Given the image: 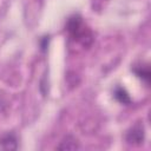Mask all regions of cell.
Returning <instances> with one entry per match:
<instances>
[{"mask_svg":"<svg viewBox=\"0 0 151 151\" xmlns=\"http://www.w3.org/2000/svg\"><path fill=\"white\" fill-rule=\"evenodd\" d=\"M18 136L14 132H7L0 137V150H17L19 147Z\"/></svg>","mask_w":151,"mask_h":151,"instance_id":"3","label":"cell"},{"mask_svg":"<svg viewBox=\"0 0 151 151\" xmlns=\"http://www.w3.org/2000/svg\"><path fill=\"white\" fill-rule=\"evenodd\" d=\"M48 42H50V37H48V35H45V37H42V38L40 39L39 44H40V48H41L42 52H45V51L47 50Z\"/></svg>","mask_w":151,"mask_h":151,"instance_id":"7","label":"cell"},{"mask_svg":"<svg viewBox=\"0 0 151 151\" xmlns=\"http://www.w3.org/2000/svg\"><path fill=\"white\" fill-rule=\"evenodd\" d=\"M58 150H78L79 149V142L76 137L72 134H67L63 138L60 144L57 146Z\"/></svg>","mask_w":151,"mask_h":151,"instance_id":"6","label":"cell"},{"mask_svg":"<svg viewBox=\"0 0 151 151\" xmlns=\"http://www.w3.org/2000/svg\"><path fill=\"white\" fill-rule=\"evenodd\" d=\"M65 29L67 31L70 38L80 44L83 47H90L92 45L93 33L79 14H73L67 19Z\"/></svg>","mask_w":151,"mask_h":151,"instance_id":"1","label":"cell"},{"mask_svg":"<svg viewBox=\"0 0 151 151\" xmlns=\"http://www.w3.org/2000/svg\"><path fill=\"white\" fill-rule=\"evenodd\" d=\"M6 107H7V100L5 99L4 96H0V112L5 111Z\"/></svg>","mask_w":151,"mask_h":151,"instance_id":"8","label":"cell"},{"mask_svg":"<svg viewBox=\"0 0 151 151\" xmlns=\"http://www.w3.org/2000/svg\"><path fill=\"white\" fill-rule=\"evenodd\" d=\"M144 139H145V129L142 123L134 124L131 129L127 130L125 134V140L130 145H134V146L142 145Z\"/></svg>","mask_w":151,"mask_h":151,"instance_id":"2","label":"cell"},{"mask_svg":"<svg viewBox=\"0 0 151 151\" xmlns=\"http://www.w3.org/2000/svg\"><path fill=\"white\" fill-rule=\"evenodd\" d=\"M132 72L139 78V79H142L147 86H149V84H150V77H151V74H150V67H149V65L147 64H139V65H134L132 68Z\"/></svg>","mask_w":151,"mask_h":151,"instance_id":"4","label":"cell"},{"mask_svg":"<svg viewBox=\"0 0 151 151\" xmlns=\"http://www.w3.org/2000/svg\"><path fill=\"white\" fill-rule=\"evenodd\" d=\"M113 97H114V99L118 103H120L123 105H130L131 101H132L131 98H130V94L127 93V91L123 86H120V85H117L114 87V90H113Z\"/></svg>","mask_w":151,"mask_h":151,"instance_id":"5","label":"cell"}]
</instances>
